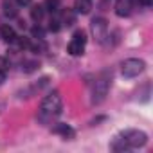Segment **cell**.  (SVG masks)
Returning a JSON list of instances; mask_svg holds the SVG:
<instances>
[{"label": "cell", "instance_id": "obj_1", "mask_svg": "<svg viewBox=\"0 0 153 153\" xmlns=\"http://www.w3.org/2000/svg\"><path fill=\"white\" fill-rule=\"evenodd\" d=\"M63 110V101L58 92H52L43 97L42 106H40V121H47L52 115H59Z\"/></svg>", "mask_w": 153, "mask_h": 153}, {"label": "cell", "instance_id": "obj_2", "mask_svg": "<svg viewBox=\"0 0 153 153\" xmlns=\"http://www.w3.org/2000/svg\"><path fill=\"white\" fill-rule=\"evenodd\" d=\"M108 88H110V78H108V74H103L101 78L96 81V85H94L92 103L94 105H101L106 99V96H108Z\"/></svg>", "mask_w": 153, "mask_h": 153}, {"label": "cell", "instance_id": "obj_3", "mask_svg": "<svg viewBox=\"0 0 153 153\" xmlns=\"http://www.w3.org/2000/svg\"><path fill=\"white\" fill-rule=\"evenodd\" d=\"M119 135L124 139V142H126V146H128L130 149L140 148V146H144V144L148 142V135H146L144 131H140V130H124V131H121Z\"/></svg>", "mask_w": 153, "mask_h": 153}, {"label": "cell", "instance_id": "obj_4", "mask_svg": "<svg viewBox=\"0 0 153 153\" xmlns=\"http://www.w3.org/2000/svg\"><path fill=\"white\" fill-rule=\"evenodd\" d=\"M144 68H146V63L142 59H137V58H130V59L123 61V65H121L123 76H126V78H135Z\"/></svg>", "mask_w": 153, "mask_h": 153}, {"label": "cell", "instance_id": "obj_5", "mask_svg": "<svg viewBox=\"0 0 153 153\" xmlns=\"http://www.w3.org/2000/svg\"><path fill=\"white\" fill-rule=\"evenodd\" d=\"M85 45H87V36L83 31H76L72 36V42L68 43L67 51L70 56H81L85 52Z\"/></svg>", "mask_w": 153, "mask_h": 153}, {"label": "cell", "instance_id": "obj_6", "mask_svg": "<svg viewBox=\"0 0 153 153\" xmlns=\"http://www.w3.org/2000/svg\"><path fill=\"white\" fill-rule=\"evenodd\" d=\"M90 31L94 34V38L99 42V43H105V40L108 38V22L105 18H94L92 24H90Z\"/></svg>", "mask_w": 153, "mask_h": 153}, {"label": "cell", "instance_id": "obj_7", "mask_svg": "<svg viewBox=\"0 0 153 153\" xmlns=\"http://www.w3.org/2000/svg\"><path fill=\"white\" fill-rule=\"evenodd\" d=\"M131 9H133V0H117L115 2V15L121 18L130 16Z\"/></svg>", "mask_w": 153, "mask_h": 153}, {"label": "cell", "instance_id": "obj_8", "mask_svg": "<svg viewBox=\"0 0 153 153\" xmlns=\"http://www.w3.org/2000/svg\"><path fill=\"white\" fill-rule=\"evenodd\" d=\"M0 36H2L7 43H13V42H16V33H15V29L11 27V25H7V24H4L2 27H0Z\"/></svg>", "mask_w": 153, "mask_h": 153}, {"label": "cell", "instance_id": "obj_9", "mask_svg": "<svg viewBox=\"0 0 153 153\" xmlns=\"http://www.w3.org/2000/svg\"><path fill=\"white\" fill-rule=\"evenodd\" d=\"M92 9V0H76L74 2V11L81 13V15H88Z\"/></svg>", "mask_w": 153, "mask_h": 153}, {"label": "cell", "instance_id": "obj_10", "mask_svg": "<svg viewBox=\"0 0 153 153\" xmlns=\"http://www.w3.org/2000/svg\"><path fill=\"white\" fill-rule=\"evenodd\" d=\"M110 148H112L114 151H126V149H130V148L126 146V142H124V139H123L121 135H117V137H115V139L112 140Z\"/></svg>", "mask_w": 153, "mask_h": 153}, {"label": "cell", "instance_id": "obj_11", "mask_svg": "<svg viewBox=\"0 0 153 153\" xmlns=\"http://www.w3.org/2000/svg\"><path fill=\"white\" fill-rule=\"evenodd\" d=\"M31 18L36 20V22H40V20L43 18V7H42V6H33V9H31Z\"/></svg>", "mask_w": 153, "mask_h": 153}, {"label": "cell", "instance_id": "obj_12", "mask_svg": "<svg viewBox=\"0 0 153 153\" xmlns=\"http://www.w3.org/2000/svg\"><path fill=\"white\" fill-rule=\"evenodd\" d=\"M45 7L51 13H56L59 9V0H45Z\"/></svg>", "mask_w": 153, "mask_h": 153}, {"label": "cell", "instance_id": "obj_13", "mask_svg": "<svg viewBox=\"0 0 153 153\" xmlns=\"http://www.w3.org/2000/svg\"><path fill=\"white\" fill-rule=\"evenodd\" d=\"M63 20H65V22H68L67 25H72V24H76V11H67V13L63 15Z\"/></svg>", "mask_w": 153, "mask_h": 153}, {"label": "cell", "instance_id": "obj_14", "mask_svg": "<svg viewBox=\"0 0 153 153\" xmlns=\"http://www.w3.org/2000/svg\"><path fill=\"white\" fill-rule=\"evenodd\" d=\"M56 133H61L63 137H68V135H72V130H70L67 124H59V126L56 128Z\"/></svg>", "mask_w": 153, "mask_h": 153}, {"label": "cell", "instance_id": "obj_15", "mask_svg": "<svg viewBox=\"0 0 153 153\" xmlns=\"http://www.w3.org/2000/svg\"><path fill=\"white\" fill-rule=\"evenodd\" d=\"M31 33H33V38H38V40H42V38H43V34H45V31H43L42 27H38V25H36V27H33V31H31Z\"/></svg>", "mask_w": 153, "mask_h": 153}, {"label": "cell", "instance_id": "obj_16", "mask_svg": "<svg viewBox=\"0 0 153 153\" xmlns=\"http://www.w3.org/2000/svg\"><path fill=\"white\" fill-rule=\"evenodd\" d=\"M59 22L58 20H51V24H49V31H52V33H58L59 31Z\"/></svg>", "mask_w": 153, "mask_h": 153}, {"label": "cell", "instance_id": "obj_17", "mask_svg": "<svg viewBox=\"0 0 153 153\" xmlns=\"http://www.w3.org/2000/svg\"><path fill=\"white\" fill-rule=\"evenodd\" d=\"M18 45H20L22 49H29V47H31V43H29L27 38H20V40H18Z\"/></svg>", "mask_w": 153, "mask_h": 153}, {"label": "cell", "instance_id": "obj_18", "mask_svg": "<svg viewBox=\"0 0 153 153\" xmlns=\"http://www.w3.org/2000/svg\"><path fill=\"white\" fill-rule=\"evenodd\" d=\"M25 65H27V67H25V72H33V70L38 67V63H36V61H27Z\"/></svg>", "mask_w": 153, "mask_h": 153}, {"label": "cell", "instance_id": "obj_19", "mask_svg": "<svg viewBox=\"0 0 153 153\" xmlns=\"http://www.w3.org/2000/svg\"><path fill=\"white\" fill-rule=\"evenodd\" d=\"M16 4L22 6V7H25V6H31V0H16Z\"/></svg>", "mask_w": 153, "mask_h": 153}, {"label": "cell", "instance_id": "obj_20", "mask_svg": "<svg viewBox=\"0 0 153 153\" xmlns=\"http://www.w3.org/2000/svg\"><path fill=\"white\" fill-rule=\"evenodd\" d=\"M4 78H6V72L0 70V83H4Z\"/></svg>", "mask_w": 153, "mask_h": 153}]
</instances>
